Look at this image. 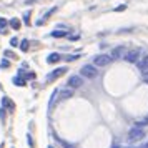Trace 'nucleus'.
<instances>
[{
  "label": "nucleus",
  "mask_w": 148,
  "mask_h": 148,
  "mask_svg": "<svg viewBox=\"0 0 148 148\" xmlns=\"http://www.w3.org/2000/svg\"><path fill=\"white\" fill-rule=\"evenodd\" d=\"M141 138H145V130L138 127H133L130 132H128V140L130 141H138Z\"/></svg>",
  "instance_id": "f257e3e1"
},
{
  "label": "nucleus",
  "mask_w": 148,
  "mask_h": 148,
  "mask_svg": "<svg viewBox=\"0 0 148 148\" xmlns=\"http://www.w3.org/2000/svg\"><path fill=\"white\" fill-rule=\"evenodd\" d=\"M110 62H112L110 55L100 53V55H95V57H93V65H95L97 68H98V67H107Z\"/></svg>",
  "instance_id": "f03ea898"
},
{
  "label": "nucleus",
  "mask_w": 148,
  "mask_h": 148,
  "mask_svg": "<svg viewBox=\"0 0 148 148\" xmlns=\"http://www.w3.org/2000/svg\"><path fill=\"white\" fill-rule=\"evenodd\" d=\"M80 72H82V78H95L97 73H98L95 65H83Z\"/></svg>",
  "instance_id": "7ed1b4c3"
},
{
  "label": "nucleus",
  "mask_w": 148,
  "mask_h": 148,
  "mask_svg": "<svg viewBox=\"0 0 148 148\" xmlns=\"http://www.w3.org/2000/svg\"><path fill=\"white\" fill-rule=\"evenodd\" d=\"M140 48H132V50H127V53H125V60L128 63H136V62L140 60Z\"/></svg>",
  "instance_id": "20e7f679"
},
{
  "label": "nucleus",
  "mask_w": 148,
  "mask_h": 148,
  "mask_svg": "<svg viewBox=\"0 0 148 148\" xmlns=\"http://www.w3.org/2000/svg\"><path fill=\"white\" fill-rule=\"evenodd\" d=\"M67 85H68V88H80L82 85H83V78L82 77H78V75H72L70 78H68V82H67Z\"/></svg>",
  "instance_id": "39448f33"
},
{
  "label": "nucleus",
  "mask_w": 148,
  "mask_h": 148,
  "mask_svg": "<svg viewBox=\"0 0 148 148\" xmlns=\"http://www.w3.org/2000/svg\"><path fill=\"white\" fill-rule=\"evenodd\" d=\"M125 53H127V50H125V47L123 45H120V47H116L112 50V53H110V58L112 60H120L121 57L125 58Z\"/></svg>",
  "instance_id": "423d86ee"
},
{
  "label": "nucleus",
  "mask_w": 148,
  "mask_h": 148,
  "mask_svg": "<svg viewBox=\"0 0 148 148\" xmlns=\"http://www.w3.org/2000/svg\"><path fill=\"white\" fill-rule=\"evenodd\" d=\"M136 67L140 68V70L143 72V73H145V72H148V55L141 57L140 60L136 62Z\"/></svg>",
  "instance_id": "0eeeda50"
},
{
  "label": "nucleus",
  "mask_w": 148,
  "mask_h": 148,
  "mask_svg": "<svg viewBox=\"0 0 148 148\" xmlns=\"http://www.w3.org/2000/svg\"><path fill=\"white\" fill-rule=\"evenodd\" d=\"M58 97H60V100H67V98H72L73 97V90L72 88H63L58 92Z\"/></svg>",
  "instance_id": "6e6552de"
},
{
  "label": "nucleus",
  "mask_w": 148,
  "mask_h": 148,
  "mask_svg": "<svg viewBox=\"0 0 148 148\" xmlns=\"http://www.w3.org/2000/svg\"><path fill=\"white\" fill-rule=\"evenodd\" d=\"M63 72H67V70H65V68H57V70H55L53 73H50V75H48L47 78H48V80H53V78H57V77H60V75L63 73Z\"/></svg>",
  "instance_id": "1a4fd4ad"
},
{
  "label": "nucleus",
  "mask_w": 148,
  "mask_h": 148,
  "mask_svg": "<svg viewBox=\"0 0 148 148\" xmlns=\"http://www.w3.org/2000/svg\"><path fill=\"white\" fill-rule=\"evenodd\" d=\"M58 60H60V55L58 53H50L48 55V58H47L48 63H55V62H58Z\"/></svg>",
  "instance_id": "9d476101"
},
{
  "label": "nucleus",
  "mask_w": 148,
  "mask_h": 148,
  "mask_svg": "<svg viewBox=\"0 0 148 148\" xmlns=\"http://www.w3.org/2000/svg\"><path fill=\"white\" fill-rule=\"evenodd\" d=\"M67 32H63V30H53L52 32V37H57V38H60V37H65Z\"/></svg>",
  "instance_id": "9b49d317"
},
{
  "label": "nucleus",
  "mask_w": 148,
  "mask_h": 148,
  "mask_svg": "<svg viewBox=\"0 0 148 148\" xmlns=\"http://www.w3.org/2000/svg\"><path fill=\"white\" fill-rule=\"evenodd\" d=\"M10 25L14 28H20V22L17 20V18H12V20H10Z\"/></svg>",
  "instance_id": "f8f14e48"
},
{
  "label": "nucleus",
  "mask_w": 148,
  "mask_h": 148,
  "mask_svg": "<svg viewBox=\"0 0 148 148\" xmlns=\"http://www.w3.org/2000/svg\"><path fill=\"white\" fill-rule=\"evenodd\" d=\"M20 48L23 50V52H25V50L28 48V42H27V40H22V43H20Z\"/></svg>",
  "instance_id": "ddd939ff"
},
{
  "label": "nucleus",
  "mask_w": 148,
  "mask_h": 148,
  "mask_svg": "<svg viewBox=\"0 0 148 148\" xmlns=\"http://www.w3.org/2000/svg\"><path fill=\"white\" fill-rule=\"evenodd\" d=\"M14 82H15V83H17V85H18V87H22V85L25 83V82L22 80V78H14Z\"/></svg>",
  "instance_id": "4468645a"
},
{
  "label": "nucleus",
  "mask_w": 148,
  "mask_h": 148,
  "mask_svg": "<svg viewBox=\"0 0 148 148\" xmlns=\"http://www.w3.org/2000/svg\"><path fill=\"white\" fill-rule=\"evenodd\" d=\"M27 141H28V145H30V147H32V148L35 147V145H34V140H32V136H30V135H28V136H27Z\"/></svg>",
  "instance_id": "2eb2a0df"
},
{
  "label": "nucleus",
  "mask_w": 148,
  "mask_h": 148,
  "mask_svg": "<svg viewBox=\"0 0 148 148\" xmlns=\"http://www.w3.org/2000/svg\"><path fill=\"white\" fill-rule=\"evenodd\" d=\"M60 143H62V147L63 148H73L72 145H68V143H65V141H62V140H60Z\"/></svg>",
  "instance_id": "dca6fc26"
},
{
  "label": "nucleus",
  "mask_w": 148,
  "mask_h": 148,
  "mask_svg": "<svg viewBox=\"0 0 148 148\" xmlns=\"http://www.w3.org/2000/svg\"><path fill=\"white\" fill-rule=\"evenodd\" d=\"M7 25V20L5 18H0V27H5Z\"/></svg>",
  "instance_id": "f3484780"
},
{
  "label": "nucleus",
  "mask_w": 148,
  "mask_h": 148,
  "mask_svg": "<svg viewBox=\"0 0 148 148\" xmlns=\"http://www.w3.org/2000/svg\"><path fill=\"white\" fill-rule=\"evenodd\" d=\"M2 67L7 68V67H8V62H7V60H3V62H2Z\"/></svg>",
  "instance_id": "a211bd4d"
},
{
  "label": "nucleus",
  "mask_w": 148,
  "mask_h": 148,
  "mask_svg": "<svg viewBox=\"0 0 148 148\" xmlns=\"http://www.w3.org/2000/svg\"><path fill=\"white\" fill-rule=\"evenodd\" d=\"M125 8H127V7H125V5H121V7H116V8H115V10H116V12H120V10H125Z\"/></svg>",
  "instance_id": "6ab92c4d"
},
{
  "label": "nucleus",
  "mask_w": 148,
  "mask_h": 148,
  "mask_svg": "<svg viewBox=\"0 0 148 148\" xmlns=\"http://www.w3.org/2000/svg\"><path fill=\"white\" fill-rule=\"evenodd\" d=\"M10 43H12V45H14V47H15V45L18 43V40H17V38H12V42H10Z\"/></svg>",
  "instance_id": "aec40b11"
},
{
  "label": "nucleus",
  "mask_w": 148,
  "mask_h": 148,
  "mask_svg": "<svg viewBox=\"0 0 148 148\" xmlns=\"http://www.w3.org/2000/svg\"><path fill=\"white\" fill-rule=\"evenodd\" d=\"M143 78H148V72H145V73H143Z\"/></svg>",
  "instance_id": "412c9836"
},
{
  "label": "nucleus",
  "mask_w": 148,
  "mask_h": 148,
  "mask_svg": "<svg viewBox=\"0 0 148 148\" xmlns=\"http://www.w3.org/2000/svg\"><path fill=\"white\" fill-rule=\"evenodd\" d=\"M143 148H148V141H147V143H145V145H143Z\"/></svg>",
  "instance_id": "4be33fe9"
},
{
  "label": "nucleus",
  "mask_w": 148,
  "mask_h": 148,
  "mask_svg": "<svg viewBox=\"0 0 148 148\" xmlns=\"http://www.w3.org/2000/svg\"><path fill=\"white\" fill-rule=\"evenodd\" d=\"M145 82H147V83H148V78H145Z\"/></svg>",
  "instance_id": "5701e85b"
}]
</instances>
